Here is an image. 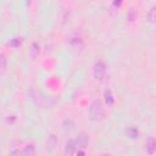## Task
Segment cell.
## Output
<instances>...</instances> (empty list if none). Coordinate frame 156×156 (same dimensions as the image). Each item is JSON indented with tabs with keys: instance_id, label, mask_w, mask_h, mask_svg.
<instances>
[{
	"instance_id": "cell-12",
	"label": "cell",
	"mask_w": 156,
	"mask_h": 156,
	"mask_svg": "<svg viewBox=\"0 0 156 156\" xmlns=\"http://www.w3.org/2000/svg\"><path fill=\"white\" fill-rule=\"evenodd\" d=\"M51 143L48 140V150L49 151H51V150H54L55 149V146H56V136L55 135H51Z\"/></svg>"
},
{
	"instance_id": "cell-2",
	"label": "cell",
	"mask_w": 156,
	"mask_h": 156,
	"mask_svg": "<svg viewBox=\"0 0 156 156\" xmlns=\"http://www.w3.org/2000/svg\"><path fill=\"white\" fill-rule=\"evenodd\" d=\"M105 72H106V68H105V65L102 61H98L94 66V69H93V74H94V78L95 79H99L101 80L105 76Z\"/></svg>"
},
{
	"instance_id": "cell-9",
	"label": "cell",
	"mask_w": 156,
	"mask_h": 156,
	"mask_svg": "<svg viewBox=\"0 0 156 156\" xmlns=\"http://www.w3.org/2000/svg\"><path fill=\"white\" fill-rule=\"evenodd\" d=\"M22 152H23L24 155H34V154H35V149H34V146H33L32 144H28V145L24 146V149H23Z\"/></svg>"
},
{
	"instance_id": "cell-4",
	"label": "cell",
	"mask_w": 156,
	"mask_h": 156,
	"mask_svg": "<svg viewBox=\"0 0 156 156\" xmlns=\"http://www.w3.org/2000/svg\"><path fill=\"white\" fill-rule=\"evenodd\" d=\"M88 141H89V139H88V135H85V134H80L78 138H77V147H87V145H88Z\"/></svg>"
},
{
	"instance_id": "cell-1",
	"label": "cell",
	"mask_w": 156,
	"mask_h": 156,
	"mask_svg": "<svg viewBox=\"0 0 156 156\" xmlns=\"http://www.w3.org/2000/svg\"><path fill=\"white\" fill-rule=\"evenodd\" d=\"M89 115L90 118L94 121H100L104 117V108L99 101H94L89 108Z\"/></svg>"
},
{
	"instance_id": "cell-10",
	"label": "cell",
	"mask_w": 156,
	"mask_h": 156,
	"mask_svg": "<svg viewBox=\"0 0 156 156\" xmlns=\"http://www.w3.org/2000/svg\"><path fill=\"white\" fill-rule=\"evenodd\" d=\"M155 12H156L155 7H151V10L149 11V13L146 15V20H147L150 23H154V22H155Z\"/></svg>"
},
{
	"instance_id": "cell-7",
	"label": "cell",
	"mask_w": 156,
	"mask_h": 156,
	"mask_svg": "<svg viewBox=\"0 0 156 156\" xmlns=\"http://www.w3.org/2000/svg\"><path fill=\"white\" fill-rule=\"evenodd\" d=\"M105 101H106V104H107V106H111V105H113V102H115V99H113V95H112V91L110 90V89H107L106 91H105Z\"/></svg>"
},
{
	"instance_id": "cell-6",
	"label": "cell",
	"mask_w": 156,
	"mask_h": 156,
	"mask_svg": "<svg viewBox=\"0 0 156 156\" xmlns=\"http://www.w3.org/2000/svg\"><path fill=\"white\" fill-rule=\"evenodd\" d=\"M73 128H74V123H73V121L71 118H67V119L63 121V123H62L63 132H71Z\"/></svg>"
},
{
	"instance_id": "cell-8",
	"label": "cell",
	"mask_w": 156,
	"mask_h": 156,
	"mask_svg": "<svg viewBox=\"0 0 156 156\" xmlns=\"http://www.w3.org/2000/svg\"><path fill=\"white\" fill-rule=\"evenodd\" d=\"M126 133H127V135H128L130 139H135V138H138V134H139L138 129L134 128V127H129V128L126 130Z\"/></svg>"
},
{
	"instance_id": "cell-11",
	"label": "cell",
	"mask_w": 156,
	"mask_h": 156,
	"mask_svg": "<svg viewBox=\"0 0 156 156\" xmlns=\"http://www.w3.org/2000/svg\"><path fill=\"white\" fill-rule=\"evenodd\" d=\"M69 43H71V45L74 46V48H78V44H79V45H83V41H82L80 37H74V38H72Z\"/></svg>"
},
{
	"instance_id": "cell-3",
	"label": "cell",
	"mask_w": 156,
	"mask_h": 156,
	"mask_svg": "<svg viewBox=\"0 0 156 156\" xmlns=\"http://www.w3.org/2000/svg\"><path fill=\"white\" fill-rule=\"evenodd\" d=\"M76 151H77V143H76V140L69 139V140L66 143V146H65V154H67V155H72V154H76Z\"/></svg>"
},
{
	"instance_id": "cell-5",
	"label": "cell",
	"mask_w": 156,
	"mask_h": 156,
	"mask_svg": "<svg viewBox=\"0 0 156 156\" xmlns=\"http://www.w3.org/2000/svg\"><path fill=\"white\" fill-rule=\"evenodd\" d=\"M155 139H154V136H150L147 140H146V151H147V154H150V155H152L154 152H155Z\"/></svg>"
},
{
	"instance_id": "cell-13",
	"label": "cell",
	"mask_w": 156,
	"mask_h": 156,
	"mask_svg": "<svg viewBox=\"0 0 156 156\" xmlns=\"http://www.w3.org/2000/svg\"><path fill=\"white\" fill-rule=\"evenodd\" d=\"M6 67V58L4 55H0V71H4Z\"/></svg>"
}]
</instances>
